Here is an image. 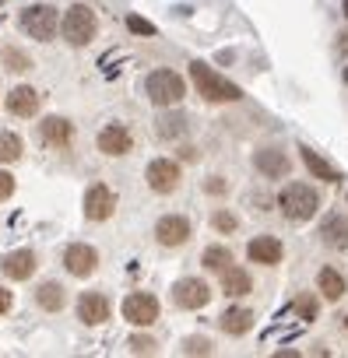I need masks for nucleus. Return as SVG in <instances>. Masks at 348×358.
I'll list each match as a JSON object with an SVG mask.
<instances>
[{"instance_id":"c9c22d12","label":"nucleus","mask_w":348,"mask_h":358,"mask_svg":"<svg viewBox=\"0 0 348 358\" xmlns=\"http://www.w3.org/2000/svg\"><path fill=\"white\" fill-rule=\"evenodd\" d=\"M204 190H208V194H222V190H225V183H222V179H208Z\"/></svg>"},{"instance_id":"e433bc0d","label":"nucleus","mask_w":348,"mask_h":358,"mask_svg":"<svg viewBox=\"0 0 348 358\" xmlns=\"http://www.w3.org/2000/svg\"><path fill=\"white\" fill-rule=\"evenodd\" d=\"M341 39H344V46H348V32H344V36H341Z\"/></svg>"},{"instance_id":"c756f323","label":"nucleus","mask_w":348,"mask_h":358,"mask_svg":"<svg viewBox=\"0 0 348 358\" xmlns=\"http://www.w3.org/2000/svg\"><path fill=\"white\" fill-rule=\"evenodd\" d=\"M183 355H211V341L208 337H187L183 341Z\"/></svg>"},{"instance_id":"1a4fd4ad","label":"nucleus","mask_w":348,"mask_h":358,"mask_svg":"<svg viewBox=\"0 0 348 358\" xmlns=\"http://www.w3.org/2000/svg\"><path fill=\"white\" fill-rule=\"evenodd\" d=\"M64 267H67L71 278H92L95 267H99V253H95V246H88V243H74V246H67V250H64Z\"/></svg>"},{"instance_id":"7ed1b4c3","label":"nucleus","mask_w":348,"mask_h":358,"mask_svg":"<svg viewBox=\"0 0 348 358\" xmlns=\"http://www.w3.org/2000/svg\"><path fill=\"white\" fill-rule=\"evenodd\" d=\"M144 92H148V99H151L155 106H162V109L180 106V102H183V95H187L183 78H180L176 71H151V74H148V81H144Z\"/></svg>"},{"instance_id":"cd10ccee","label":"nucleus","mask_w":348,"mask_h":358,"mask_svg":"<svg viewBox=\"0 0 348 358\" xmlns=\"http://www.w3.org/2000/svg\"><path fill=\"white\" fill-rule=\"evenodd\" d=\"M187 130V120L183 116H162L158 120V137H180Z\"/></svg>"},{"instance_id":"b1692460","label":"nucleus","mask_w":348,"mask_h":358,"mask_svg":"<svg viewBox=\"0 0 348 358\" xmlns=\"http://www.w3.org/2000/svg\"><path fill=\"white\" fill-rule=\"evenodd\" d=\"M299 151H302V162H306V169H309L316 179H323V183H337V179H341V176H337V169H334L330 162H323V158H320L313 148H299Z\"/></svg>"},{"instance_id":"f257e3e1","label":"nucleus","mask_w":348,"mask_h":358,"mask_svg":"<svg viewBox=\"0 0 348 358\" xmlns=\"http://www.w3.org/2000/svg\"><path fill=\"white\" fill-rule=\"evenodd\" d=\"M190 78H194V85H197V95H204L208 102H239V99H243L239 85L225 81L222 74H215V71H211L208 64H201V60L190 64Z\"/></svg>"},{"instance_id":"f03ea898","label":"nucleus","mask_w":348,"mask_h":358,"mask_svg":"<svg viewBox=\"0 0 348 358\" xmlns=\"http://www.w3.org/2000/svg\"><path fill=\"white\" fill-rule=\"evenodd\" d=\"M278 208L288 222H309L320 208V194L306 183H288L281 194H278Z\"/></svg>"},{"instance_id":"ddd939ff","label":"nucleus","mask_w":348,"mask_h":358,"mask_svg":"<svg viewBox=\"0 0 348 358\" xmlns=\"http://www.w3.org/2000/svg\"><path fill=\"white\" fill-rule=\"evenodd\" d=\"M78 320L88 323V327H99L109 320V299L102 292H81L78 299Z\"/></svg>"},{"instance_id":"c85d7f7f","label":"nucleus","mask_w":348,"mask_h":358,"mask_svg":"<svg viewBox=\"0 0 348 358\" xmlns=\"http://www.w3.org/2000/svg\"><path fill=\"white\" fill-rule=\"evenodd\" d=\"M295 313H299L306 323H313V320H316V299H313V295H299V299H295Z\"/></svg>"},{"instance_id":"0eeeda50","label":"nucleus","mask_w":348,"mask_h":358,"mask_svg":"<svg viewBox=\"0 0 348 358\" xmlns=\"http://www.w3.org/2000/svg\"><path fill=\"white\" fill-rule=\"evenodd\" d=\"M123 320L134 327H151L158 320V299L148 292H134L123 299Z\"/></svg>"},{"instance_id":"5701e85b","label":"nucleus","mask_w":348,"mask_h":358,"mask_svg":"<svg viewBox=\"0 0 348 358\" xmlns=\"http://www.w3.org/2000/svg\"><path fill=\"white\" fill-rule=\"evenodd\" d=\"M218 323H222V330H225V334L239 337V334H246V330L253 327V313H250V309H239V306H236V309H225Z\"/></svg>"},{"instance_id":"393cba45","label":"nucleus","mask_w":348,"mask_h":358,"mask_svg":"<svg viewBox=\"0 0 348 358\" xmlns=\"http://www.w3.org/2000/svg\"><path fill=\"white\" fill-rule=\"evenodd\" d=\"M22 151H25V144H22V137H18V134L0 130V165L18 162V158H22Z\"/></svg>"},{"instance_id":"473e14b6","label":"nucleus","mask_w":348,"mask_h":358,"mask_svg":"<svg viewBox=\"0 0 348 358\" xmlns=\"http://www.w3.org/2000/svg\"><path fill=\"white\" fill-rule=\"evenodd\" d=\"M130 351L134 355H151L155 351V341L151 337H130Z\"/></svg>"},{"instance_id":"6e6552de","label":"nucleus","mask_w":348,"mask_h":358,"mask_svg":"<svg viewBox=\"0 0 348 358\" xmlns=\"http://www.w3.org/2000/svg\"><path fill=\"white\" fill-rule=\"evenodd\" d=\"M172 302L180 309H201V306L211 302V288L201 278H183V281L172 285Z\"/></svg>"},{"instance_id":"f704fd0d","label":"nucleus","mask_w":348,"mask_h":358,"mask_svg":"<svg viewBox=\"0 0 348 358\" xmlns=\"http://www.w3.org/2000/svg\"><path fill=\"white\" fill-rule=\"evenodd\" d=\"M11 306H15V295H11L4 285H0V316H4V313H11Z\"/></svg>"},{"instance_id":"412c9836","label":"nucleus","mask_w":348,"mask_h":358,"mask_svg":"<svg viewBox=\"0 0 348 358\" xmlns=\"http://www.w3.org/2000/svg\"><path fill=\"white\" fill-rule=\"evenodd\" d=\"M250 288H253V285H250V274H246L243 267H232V264H229V267L222 271V292H225V295L239 299V295H250Z\"/></svg>"},{"instance_id":"ea45409f","label":"nucleus","mask_w":348,"mask_h":358,"mask_svg":"<svg viewBox=\"0 0 348 358\" xmlns=\"http://www.w3.org/2000/svg\"><path fill=\"white\" fill-rule=\"evenodd\" d=\"M344 81H348V71H344Z\"/></svg>"},{"instance_id":"4c0bfd02","label":"nucleus","mask_w":348,"mask_h":358,"mask_svg":"<svg viewBox=\"0 0 348 358\" xmlns=\"http://www.w3.org/2000/svg\"><path fill=\"white\" fill-rule=\"evenodd\" d=\"M344 15H348V0H344Z\"/></svg>"},{"instance_id":"39448f33","label":"nucleus","mask_w":348,"mask_h":358,"mask_svg":"<svg viewBox=\"0 0 348 358\" xmlns=\"http://www.w3.org/2000/svg\"><path fill=\"white\" fill-rule=\"evenodd\" d=\"M18 25H22V32H25L29 39L50 43V39L57 36L60 18H57V8H50V4H32V8H25V11L18 15Z\"/></svg>"},{"instance_id":"9d476101","label":"nucleus","mask_w":348,"mask_h":358,"mask_svg":"<svg viewBox=\"0 0 348 358\" xmlns=\"http://www.w3.org/2000/svg\"><path fill=\"white\" fill-rule=\"evenodd\" d=\"M144 179H148V187H151L155 194H172V190L180 187V165L169 162V158H155V162L148 165Z\"/></svg>"},{"instance_id":"9b49d317","label":"nucleus","mask_w":348,"mask_h":358,"mask_svg":"<svg viewBox=\"0 0 348 358\" xmlns=\"http://www.w3.org/2000/svg\"><path fill=\"white\" fill-rule=\"evenodd\" d=\"M155 239H158V246L176 250V246H183V243L190 239V222H187L183 215H165V218H158V225H155Z\"/></svg>"},{"instance_id":"aec40b11","label":"nucleus","mask_w":348,"mask_h":358,"mask_svg":"<svg viewBox=\"0 0 348 358\" xmlns=\"http://www.w3.org/2000/svg\"><path fill=\"white\" fill-rule=\"evenodd\" d=\"M36 302H39V309H46V313H60V309L67 306V292H64L60 281H43L39 292H36Z\"/></svg>"},{"instance_id":"58836bf2","label":"nucleus","mask_w":348,"mask_h":358,"mask_svg":"<svg viewBox=\"0 0 348 358\" xmlns=\"http://www.w3.org/2000/svg\"><path fill=\"white\" fill-rule=\"evenodd\" d=\"M344 330H348V316H344Z\"/></svg>"},{"instance_id":"2f4dec72","label":"nucleus","mask_w":348,"mask_h":358,"mask_svg":"<svg viewBox=\"0 0 348 358\" xmlns=\"http://www.w3.org/2000/svg\"><path fill=\"white\" fill-rule=\"evenodd\" d=\"M211 225H215L218 232H236V218H232L229 211H215V218H211Z\"/></svg>"},{"instance_id":"dca6fc26","label":"nucleus","mask_w":348,"mask_h":358,"mask_svg":"<svg viewBox=\"0 0 348 358\" xmlns=\"http://www.w3.org/2000/svg\"><path fill=\"white\" fill-rule=\"evenodd\" d=\"M253 165H257V172L267 176V179H281V176H288V169H292L288 155L278 151V148H260V151L253 155Z\"/></svg>"},{"instance_id":"f3484780","label":"nucleus","mask_w":348,"mask_h":358,"mask_svg":"<svg viewBox=\"0 0 348 358\" xmlns=\"http://www.w3.org/2000/svg\"><path fill=\"white\" fill-rule=\"evenodd\" d=\"M8 113L11 116H22V120L36 116L39 113V92L29 88V85H18L15 92H8Z\"/></svg>"},{"instance_id":"a211bd4d","label":"nucleus","mask_w":348,"mask_h":358,"mask_svg":"<svg viewBox=\"0 0 348 358\" xmlns=\"http://www.w3.org/2000/svg\"><path fill=\"white\" fill-rule=\"evenodd\" d=\"M281 243L274 239V236H257L250 246H246V257L253 260V264H264V267H271V264H278L281 260Z\"/></svg>"},{"instance_id":"a878e982","label":"nucleus","mask_w":348,"mask_h":358,"mask_svg":"<svg viewBox=\"0 0 348 358\" xmlns=\"http://www.w3.org/2000/svg\"><path fill=\"white\" fill-rule=\"evenodd\" d=\"M201 264H204L208 271H218V274H222V271L232 264V253H229L225 246H208L204 257H201Z\"/></svg>"},{"instance_id":"4468645a","label":"nucleus","mask_w":348,"mask_h":358,"mask_svg":"<svg viewBox=\"0 0 348 358\" xmlns=\"http://www.w3.org/2000/svg\"><path fill=\"white\" fill-rule=\"evenodd\" d=\"M36 267H39V257L32 250H15V253H8L4 260H0V271H4L11 281H29L36 274Z\"/></svg>"},{"instance_id":"20e7f679","label":"nucleus","mask_w":348,"mask_h":358,"mask_svg":"<svg viewBox=\"0 0 348 358\" xmlns=\"http://www.w3.org/2000/svg\"><path fill=\"white\" fill-rule=\"evenodd\" d=\"M60 32H64V39L71 46H88L99 32V18L88 4H74V8H67V15L60 22Z\"/></svg>"},{"instance_id":"f8f14e48","label":"nucleus","mask_w":348,"mask_h":358,"mask_svg":"<svg viewBox=\"0 0 348 358\" xmlns=\"http://www.w3.org/2000/svg\"><path fill=\"white\" fill-rule=\"evenodd\" d=\"M99 151L102 155H109V158H120V155H127L130 148H134V137H130V130L123 127V123H109V127H102L99 130Z\"/></svg>"},{"instance_id":"4be33fe9","label":"nucleus","mask_w":348,"mask_h":358,"mask_svg":"<svg viewBox=\"0 0 348 358\" xmlns=\"http://www.w3.org/2000/svg\"><path fill=\"white\" fill-rule=\"evenodd\" d=\"M316 288H320V295H323L327 302H337V299L344 295V278H341L334 267H323V271L316 274Z\"/></svg>"},{"instance_id":"423d86ee","label":"nucleus","mask_w":348,"mask_h":358,"mask_svg":"<svg viewBox=\"0 0 348 358\" xmlns=\"http://www.w3.org/2000/svg\"><path fill=\"white\" fill-rule=\"evenodd\" d=\"M116 211V194L106 183H92L85 190V218L88 222H109Z\"/></svg>"},{"instance_id":"bb28decb","label":"nucleus","mask_w":348,"mask_h":358,"mask_svg":"<svg viewBox=\"0 0 348 358\" xmlns=\"http://www.w3.org/2000/svg\"><path fill=\"white\" fill-rule=\"evenodd\" d=\"M0 60H4V67H8L11 74H25V71H32V57H25V53L15 50V46H8L4 53H0Z\"/></svg>"},{"instance_id":"2eb2a0df","label":"nucleus","mask_w":348,"mask_h":358,"mask_svg":"<svg viewBox=\"0 0 348 358\" xmlns=\"http://www.w3.org/2000/svg\"><path fill=\"white\" fill-rule=\"evenodd\" d=\"M71 137H74V127H71V120H64V116H46V120L39 123V141H43L46 148H67Z\"/></svg>"},{"instance_id":"6ab92c4d","label":"nucleus","mask_w":348,"mask_h":358,"mask_svg":"<svg viewBox=\"0 0 348 358\" xmlns=\"http://www.w3.org/2000/svg\"><path fill=\"white\" fill-rule=\"evenodd\" d=\"M320 239H323V246H330V250H348V218H341V215L323 218Z\"/></svg>"},{"instance_id":"72a5a7b5","label":"nucleus","mask_w":348,"mask_h":358,"mask_svg":"<svg viewBox=\"0 0 348 358\" xmlns=\"http://www.w3.org/2000/svg\"><path fill=\"white\" fill-rule=\"evenodd\" d=\"M11 194H15V176L0 169V201H8Z\"/></svg>"},{"instance_id":"7c9ffc66","label":"nucleus","mask_w":348,"mask_h":358,"mask_svg":"<svg viewBox=\"0 0 348 358\" xmlns=\"http://www.w3.org/2000/svg\"><path fill=\"white\" fill-rule=\"evenodd\" d=\"M127 29H130V32H137V36H155V25H151V22H144V18H137V15H130V18H127Z\"/></svg>"}]
</instances>
